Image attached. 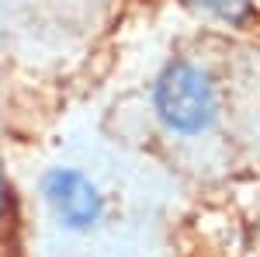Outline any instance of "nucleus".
Returning a JSON list of instances; mask_svg holds the SVG:
<instances>
[{
	"label": "nucleus",
	"mask_w": 260,
	"mask_h": 257,
	"mask_svg": "<svg viewBox=\"0 0 260 257\" xmlns=\"http://www.w3.org/2000/svg\"><path fill=\"white\" fill-rule=\"evenodd\" d=\"M153 108L177 136H201L219 119V87L208 70L194 63H170L156 77Z\"/></svg>",
	"instance_id": "f257e3e1"
},
{
	"label": "nucleus",
	"mask_w": 260,
	"mask_h": 257,
	"mask_svg": "<svg viewBox=\"0 0 260 257\" xmlns=\"http://www.w3.org/2000/svg\"><path fill=\"white\" fill-rule=\"evenodd\" d=\"M42 195L49 202L56 222L66 226V230L83 233V230L98 226L101 216H104V198H101V191L90 184V178H83L80 170H73V167L49 170L45 181H42Z\"/></svg>",
	"instance_id": "f03ea898"
},
{
	"label": "nucleus",
	"mask_w": 260,
	"mask_h": 257,
	"mask_svg": "<svg viewBox=\"0 0 260 257\" xmlns=\"http://www.w3.org/2000/svg\"><path fill=\"white\" fill-rule=\"evenodd\" d=\"M187 7H198L212 18L225 21V24H246L253 18V4L250 0H184Z\"/></svg>",
	"instance_id": "7ed1b4c3"
},
{
	"label": "nucleus",
	"mask_w": 260,
	"mask_h": 257,
	"mask_svg": "<svg viewBox=\"0 0 260 257\" xmlns=\"http://www.w3.org/2000/svg\"><path fill=\"white\" fill-rule=\"evenodd\" d=\"M4 205H7V188H4V174H0V222H4Z\"/></svg>",
	"instance_id": "20e7f679"
}]
</instances>
